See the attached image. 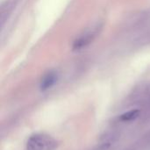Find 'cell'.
<instances>
[{
  "mask_svg": "<svg viewBox=\"0 0 150 150\" xmlns=\"http://www.w3.org/2000/svg\"><path fill=\"white\" fill-rule=\"evenodd\" d=\"M57 81V74L55 72H48L46 74L40 82V90L46 91L51 88Z\"/></svg>",
  "mask_w": 150,
  "mask_h": 150,
  "instance_id": "2",
  "label": "cell"
},
{
  "mask_svg": "<svg viewBox=\"0 0 150 150\" xmlns=\"http://www.w3.org/2000/svg\"><path fill=\"white\" fill-rule=\"evenodd\" d=\"M57 142L46 134H34L26 142V150H54Z\"/></svg>",
  "mask_w": 150,
  "mask_h": 150,
  "instance_id": "1",
  "label": "cell"
},
{
  "mask_svg": "<svg viewBox=\"0 0 150 150\" xmlns=\"http://www.w3.org/2000/svg\"><path fill=\"white\" fill-rule=\"evenodd\" d=\"M92 38H93V34H87V35H84V36L79 38L74 43V46H73L74 49H80V48L87 46L92 40Z\"/></svg>",
  "mask_w": 150,
  "mask_h": 150,
  "instance_id": "3",
  "label": "cell"
},
{
  "mask_svg": "<svg viewBox=\"0 0 150 150\" xmlns=\"http://www.w3.org/2000/svg\"><path fill=\"white\" fill-rule=\"evenodd\" d=\"M140 115V111L139 110H131L128 111L125 113H123L120 116V120L124 122H129L136 120Z\"/></svg>",
  "mask_w": 150,
  "mask_h": 150,
  "instance_id": "4",
  "label": "cell"
}]
</instances>
